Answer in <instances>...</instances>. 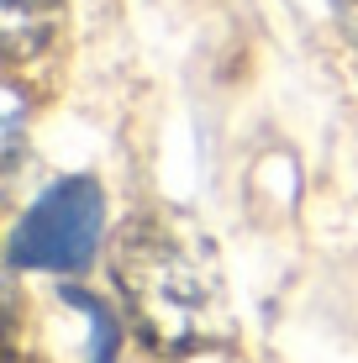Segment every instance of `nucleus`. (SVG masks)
Listing matches in <instances>:
<instances>
[{"instance_id":"1","label":"nucleus","mask_w":358,"mask_h":363,"mask_svg":"<svg viewBox=\"0 0 358 363\" xmlns=\"http://www.w3.org/2000/svg\"><path fill=\"white\" fill-rule=\"evenodd\" d=\"M111 274L127 300L132 332L153 353L190 358L232 337L216 242L190 216H138L116 237Z\"/></svg>"},{"instance_id":"2","label":"nucleus","mask_w":358,"mask_h":363,"mask_svg":"<svg viewBox=\"0 0 358 363\" xmlns=\"http://www.w3.org/2000/svg\"><path fill=\"white\" fill-rule=\"evenodd\" d=\"M101 221L106 200L95 179L69 174V179L47 184L11 232V269H43V274L84 269L101 247Z\"/></svg>"},{"instance_id":"3","label":"nucleus","mask_w":358,"mask_h":363,"mask_svg":"<svg viewBox=\"0 0 358 363\" xmlns=\"http://www.w3.org/2000/svg\"><path fill=\"white\" fill-rule=\"evenodd\" d=\"M64 27V0H0V37L11 64H32Z\"/></svg>"},{"instance_id":"4","label":"nucleus","mask_w":358,"mask_h":363,"mask_svg":"<svg viewBox=\"0 0 358 363\" xmlns=\"http://www.w3.org/2000/svg\"><path fill=\"white\" fill-rule=\"evenodd\" d=\"M58 300H69V306H79L84 316H90V363H116V347H121L116 316H111L95 295H84V290H58Z\"/></svg>"},{"instance_id":"5","label":"nucleus","mask_w":358,"mask_h":363,"mask_svg":"<svg viewBox=\"0 0 358 363\" xmlns=\"http://www.w3.org/2000/svg\"><path fill=\"white\" fill-rule=\"evenodd\" d=\"M16 153H21V100L11 90V100H6V169L16 164Z\"/></svg>"},{"instance_id":"6","label":"nucleus","mask_w":358,"mask_h":363,"mask_svg":"<svg viewBox=\"0 0 358 363\" xmlns=\"http://www.w3.org/2000/svg\"><path fill=\"white\" fill-rule=\"evenodd\" d=\"M332 11H337V21H342V32L358 43V0H332Z\"/></svg>"}]
</instances>
